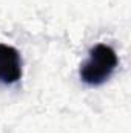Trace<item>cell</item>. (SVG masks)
<instances>
[{"mask_svg": "<svg viewBox=\"0 0 131 133\" xmlns=\"http://www.w3.org/2000/svg\"><path fill=\"white\" fill-rule=\"evenodd\" d=\"M22 77L20 53L6 43H0V84L12 85Z\"/></svg>", "mask_w": 131, "mask_h": 133, "instance_id": "cell-2", "label": "cell"}, {"mask_svg": "<svg viewBox=\"0 0 131 133\" xmlns=\"http://www.w3.org/2000/svg\"><path fill=\"white\" fill-rule=\"evenodd\" d=\"M119 65L116 51L105 43H97L88 53V59L80 65V81L90 87H99L105 84Z\"/></svg>", "mask_w": 131, "mask_h": 133, "instance_id": "cell-1", "label": "cell"}]
</instances>
